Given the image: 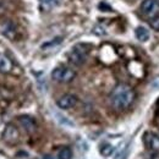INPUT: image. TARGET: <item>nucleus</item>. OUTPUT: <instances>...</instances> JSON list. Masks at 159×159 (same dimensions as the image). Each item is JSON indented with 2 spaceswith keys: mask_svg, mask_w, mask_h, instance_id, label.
<instances>
[{
  "mask_svg": "<svg viewBox=\"0 0 159 159\" xmlns=\"http://www.w3.org/2000/svg\"><path fill=\"white\" fill-rule=\"evenodd\" d=\"M110 104L115 110H126L135 100V91L126 83H119L110 93Z\"/></svg>",
  "mask_w": 159,
  "mask_h": 159,
  "instance_id": "obj_1",
  "label": "nucleus"
},
{
  "mask_svg": "<svg viewBox=\"0 0 159 159\" xmlns=\"http://www.w3.org/2000/svg\"><path fill=\"white\" fill-rule=\"evenodd\" d=\"M88 49L84 44H77L75 45L70 53H69V60L71 64L76 65V66H81L82 64H84V61L88 58Z\"/></svg>",
  "mask_w": 159,
  "mask_h": 159,
  "instance_id": "obj_2",
  "label": "nucleus"
},
{
  "mask_svg": "<svg viewBox=\"0 0 159 159\" xmlns=\"http://www.w3.org/2000/svg\"><path fill=\"white\" fill-rule=\"evenodd\" d=\"M76 77V72L69 67H64V66H59L55 67L52 72V79L59 83H69Z\"/></svg>",
  "mask_w": 159,
  "mask_h": 159,
  "instance_id": "obj_3",
  "label": "nucleus"
},
{
  "mask_svg": "<svg viewBox=\"0 0 159 159\" xmlns=\"http://www.w3.org/2000/svg\"><path fill=\"white\" fill-rule=\"evenodd\" d=\"M0 32L10 40L16 39L17 37V27L11 20H5L0 23Z\"/></svg>",
  "mask_w": 159,
  "mask_h": 159,
  "instance_id": "obj_4",
  "label": "nucleus"
},
{
  "mask_svg": "<svg viewBox=\"0 0 159 159\" xmlns=\"http://www.w3.org/2000/svg\"><path fill=\"white\" fill-rule=\"evenodd\" d=\"M141 11L147 17L157 16L159 11V1L158 0H143L141 2Z\"/></svg>",
  "mask_w": 159,
  "mask_h": 159,
  "instance_id": "obj_5",
  "label": "nucleus"
},
{
  "mask_svg": "<svg viewBox=\"0 0 159 159\" xmlns=\"http://www.w3.org/2000/svg\"><path fill=\"white\" fill-rule=\"evenodd\" d=\"M2 139L7 144H16L20 141V131H19V129L15 125H11V124L7 125L5 127Z\"/></svg>",
  "mask_w": 159,
  "mask_h": 159,
  "instance_id": "obj_6",
  "label": "nucleus"
},
{
  "mask_svg": "<svg viewBox=\"0 0 159 159\" xmlns=\"http://www.w3.org/2000/svg\"><path fill=\"white\" fill-rule=\"evenodd\" d=\"M77 97L74 94H64L61 96L59 99L57 100V105L62 110H69L71 108H74L77 104Z\"/></svg>",
  "mask_w": 159,
  "mask_h": 159,
  "instance_id": "obj_7",
  "label": "nucleus"
},
{
  "mask_svg": "<svg viewBox=\"0 0 159 159\" xmlns=\"http://www.w3.org/2000/svg\"><path fill=\"white\" fill-rule=\"evenodd\" d=\"M143 142L146 144V147L153 152H159V136H157L153 132H146Z\"/></svg>",
  "mask_w": 159,
  "mask_h": 159,
  "instance_id": "obj_8",
  "label": "nucleus"
},
{
  "mask_svg": "<svg viewBox=\"0 0 159 159\" xmlns=\"http://www.w3.org/2000/svg\"><path fill=\"white\" fill-rule=\"evenodd\" d=\"M19 121H20L21 125L23 126V129L27 132H30V134H32V132H34L37 130V122H36V120L33 119V118H31V116H27V115L20 116Z\"/></svg>",
  "mask_w": 159,
  "mask_h": 159,
  "instance_id": "obj_9",
  "label": "nucleus"
},
{
  "mask_svg": "<svg viewBox=\"0 0 159 159\" xmlns=\"http://www.w3.org/2000/svg\"><path fill=\"white\" fill-rule=\"evenodd\" d=\"M14 69V64L10 58H7L4 54H0V72L2 74H10Z\"/></svg>",
  "mask_w": 159,
  "mask_h": 159,
  "instance_id": "obj_10",
  "label": "nucleus"
},
{
  "mask_svg": "<svg viewBox=\"0 0 159 159\" xmlns=\"http://www.w3.org/2000/svg\"><path fill=\"white\" fill-rule=\"evenodd\" d=\"M135 34H136V38L139 42H147L149 39V32L146 27H142V26L137 27L136 31H135Z\"/></svg>",
  "mask_w": 159,
  "mask_h": 159,
  "instance_id": "obj_11",
  "label": "nucleus"
},
{
  "mask_svg": "<svg viewBox=\"0 0 159 159\" xmlns=\"http://www.w3.org/2000/svg\"><path fill=\"white\" fill-rule=\"evenodd\" d=\"M99 152L103 157H110L114 153V147L111 144H109V143H104V144L100 146Z\"/></svg>",
  "mask_w": 159,
  "mask_h": 159,
  "instance_id": "obj_12",
  "label": "nucleus"
},
{
  "mask_svg": "<svg viewBox=\"0 0 159 159\" xmlns=\"http://www.w3.org/2000/svg\"><path fill=\"white\" fill-rule=\"evenodd\" d=\"M58 159H72V151L70 147L61 148L58 153Z\"/></svg>",
  "mask_w": 159,
  "mask_h": 159,
  "instance_id": "obj_13",
  "label": "nucleus"
},
{
  "mask_svg": "<svg viewBox=\"0 0 159 159\" xmlns=\"http://www.w3.org/2000/svg\"><path fill=\"white\" fill-rule=\"evenodd\" d=\"M149 25L153 30L158 31L159 32V15L154 16V17H151V21H149Z\"/></svg>",
  "mask_w": 159,
  "mask_h": 159,
  "instance_id": "obj_14",
  "label": "nucleus"
},
{
  "mask_svg": "<svg viewBox=\"0 0 159 159\" xmlns=\"http://www.w3.org/2000/svg\"><path fill=\"white\" fill-rule=\"evenodd\" d=\"M5 11V1L4 0H0V15Z\"/></svg>",
  "mask_w": 159,
  "mask_h": 159,
  "instance_id": "obj_15",
  "label": "nucleus"
},
{
  "mask_svg": "<svg viewBox=\"0 0 159 159\" xmlns=\"http://www.w3.org/2000/svg\"><path fill=\"white\" fill-rule=\"evenodd\" d=\"M44 159H52V158H50L49 156H45V158H44Z\"/></svg>",
  "mask_w": 159,
  "mask_h": 159,
  "instance_id": "obj_16",
  "label": "nucleus"
}]
</instances>
